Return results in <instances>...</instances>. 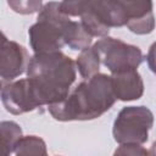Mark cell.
Segmentation results:
<instances>
[{
	"mask_svg": "<svg viewBox=\"0 0 156 156\" xmlns=\"http://www.w3.org/2000/svg\"><path fill=\"white\" fill-rule=\"evenodd\" d=\"M74 61L60 51L34 54L26 72L32 91L40 107L62 101L76 80Z\"/></svg>",
	"mask_w": 156,
	"mask_h": 156,
	"instance_id": "obj_1",
	"label": "cell"
},
{
	"mask_svg": "<svg viewBox=\"0 0 156 156\" xmlns=\"http://www.w3.org/2000/svg\"><path fill=\"white\" fill-rule=\"evenodd\" d=\"M111 76L96 73L79 83L60 102L48 106L50 115L61 122L99 118L115 104Z\"/></svg>",
	"mask_w": 156,
	"mask_h": 156,
	"instance_id": "obj_2",
	"label": "cell"
},
{
	"mask_svg": "<svg viewBox=\"0 0 156 156\" xmlns=\"http://www.w3.org/2000/svg\"><path fill=\"white\" fill-rule=\"evenodd\" d=\"M58 7L69 17H80V24L90 37H106L110 28L123 27L128 21L119 0H62Z\"/></svg>",
	"mask_w": 156,
	"mask_h": 156,
	"instance_id": "obj_3",
	"label": "cell"
},
{
	"mask_svg": "<svg viewBox=\"0 0 156 156\" xmlns=\"http://www.w3.org/2000/svg\"><path fill=\"white\" fill-rule=\"evenodd\" d=\"M71 17L62 13L57 1H49L41 6L37 22L28 29L29 44L34 54L60 51L65 44V33Z\"/></svg>",
	"mask_w": 156,
	"mask_h": 156,
	"instance_id": "obj_4",
	"label": "cell"
},
{
	"mask_svg": "<svg viewBox=\"0 0 156 156\" xmlns=\"http://www.w3.org/2000/svg\"><path fill=\"white\" fill-rule=\"evenodd\" d=\"M154 126V115L146 106L123 107L112 127V135L116 143L144 144L149 139V132Z\"/></svg>",
	"mask_w": 156,
	"mask_h": 156,
	"instance_id": "obj_5",
	"label": "cell"
},
{
	"mask_svg": "<svg viewBox=\"0 0 156 156\" xmlns=\"http://www.w3.org/2000/svg\"><path fill=\"white\" fill-rule=\"evenodd\" d=\"M93 46L98 52L100 63L111 73L136 69L144 60L143 52L138 46L108 35L102 37Z\"/></svg>",
	"mask_w": 156,
	"mask_h": 156,
	"instance_id": "obj_6",
	"label": "cell"
},
{
	"mask_svg": "<svg viewBox=\"0 0 156 156\" xmlns=\"http://www.w3.org/2000/svg\"><path fill=\"white\" fill-rule=\"evenodd\" d=\"M0 99L5 110L12 115L32 112L40 107L27 78L6 84L0 91Z\"/></svg>",
	"mask_w": 156,
	"mask_h": 156,
	"instance_id": "obj_7",
	"label": "cell"
},
{
	"mask_svg": "<svg viewBox=\"0 0 156 156\" xmlns=\"http://www.w3.org/2000/svg\"><path fill=\"white\" fill-rule=\"evenodd\" d=\"M29 61L28 51L21 44L7 40L0 48V78L12 80L24 73Z\"/></svg>",
	"mask_w": 156,
	"mask_h": 156,
	"instance_id": "obj_8",
	"label": "cell"
},
{
	"mask_svg": "<svg viewBox=\"0 0 156 156\" xmlns=\"http://www.w3.org/2000/svg\"><path fill=\"white\" fill-rule=\"evenodd\" d=\"M127 10L126 26L135 34H149L155 28L152 0H119Z\"/></svg>",
	"mask_w": 156,
	"mask_h": 156,
	"instance_id": "obj_9",
	"label": "cell"
},
{
	"mask_svg": "<svg viewBox=\"0 0 156 156\" xmlns=\"http://www.w3.org/2000/svg\"><path fill=\"white\" fill-rule=\"evenodd\" d=\"M112 90L116 100L133 101L144 94V82L136 69H127L111 76Z\"/></svg>",
	"mask_w": 156,
	"mask_h": 156,
	"instance_id": "obj_10",
	"label": "cell"
},
{
	"mask_svg": "<svg viewBox=\"0 0 156 156\" xmlns=\"http://www.w3.org/2000/svg\"><path fill=\"white\" fill-rule=\"evenodd\" d=\"M22 136V128L15 121L0 122V156L13 152L15 144Z\"/></svg>",
	"mask_w": 156,
	"mask_h": 156,
	"instance_id": "obj_11",
	"label": "cell"
},
{
	"mask_svg": "<svg viewBox=\"0 0 156 156\" xmlns=\"http://www.w3.org/2000/svg\"><path fill=\"white\" fill-rule=\"evenodd\" d=\"M17 156H45L48 155L45 141L37 135H22L13 147Z\"/></svg>",
	"mask_w": 156,
	"mask_h": 156,
	"instance_id": "obj_12",
	"label": "cell"
},
{
	"mask_svg": "<svg viewBox=\"0 0 156 156\" xmlns=\"http://www.w3.org/2000/svg\"><path fill=\"white\" fill-rule=\"evenodd\" d=\"M74 63H76V68L78 69L79 74L84 79H88L93 77L94 74L99 73L100 60H99L98 52L94 49V46H88L80 50V54L78 55Z\"/></svg>",
	"mask_w": 156,
	"mask_h": 156,
	"instance_id": "obj_13",
	"label": "cell"
},
{
	"mask_svg": "<svg viewBox=\"0 0 156 156\" xmlns=\"http://www.w3.org/2000/svg\"><path fill=\"white\" fill-rule=\"evenodd\" d=\"M7 5L16 13L32 15L40 11L43 0H7Z\"/></svg>",
	"mask_w": 156,
	"mask_h": 156,
	"instance_id": "obj_14",
	"label": "cell"
},
{
	"mask_svg": "<svg viewBox=\"0 0 156 156\" xmlns=\"http://www.w3.org/2000/svg\"><path fill=\"white\" fill-rule=\"evenodd\" d=\"M115 155H123V156H145L149 155V151L141 146V144L136 143H124L119 144L118 149L115 151Z\"/></svg>",
	"mask_w": 156,
	"mask_h": 156,
	"instance_id": "obj_15",
	"label": "cell"
},
{
	"mask_svg": "<svg viewBox=\"0 0 156 156\" xmlns=\"http://www.w3.org/2000/svg\"><path fill=\"white\" fill-rule=\"evenodd\" d=\"M7 40H9V39L6 38V35H5V34H4V33L0 30V48H1V46H2V45H4V44L7 41Z\"/></svg>",
	"mask_w": 156,
	"mask_h": 156,
	"instance_id": "obj_16",
	"label": "cell"
},
{
	"mask_svg": "<svg viewBox=\"0 0 156 156\" xmlns=\"http://www.w3.org/2000/svg\"><path fill=\"white\" fill-rule=\"evenodd\" d=\"M1 89H2V84H1V82H0V91H1Z\"/></svg>",
	"mask_w": 156,
	"mask_h": 156,
	"instance_id": "obj_17",
	"label": "cell"
}]
</instances>
